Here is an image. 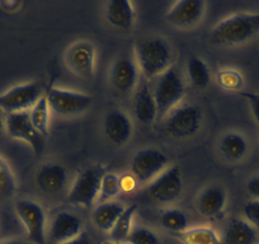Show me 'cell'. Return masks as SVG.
Returning a JSON list of instances; mask_svg holds the SVG:
<instances>
[{"instance_id": "obj_2", "label": "cell", "mask_w": 259, "mask_h": 244, "mask_svg": "<svg viewBox=\"0 0 259 244\" xmlns=\"http://www.w3.org/2000/svg\"><path fill=\"white\" fill-rule=\"evenodd\" d=\"M138 66L146 79L160 76L170 68L171 47L159 37L141 39L136 46Z\"/></svg>"}, {"instance_id": "obj_35", "label": "cell", "mask_w": 259, "mask_h": 244, "mask_svg": "<svg viewBox=\"0 0 259 244\" xmlns=\"http://www.w3.org/2000/svg\"><path fill=\"white\" fill-rule=\"evenodd\" d=\"M119 185H121V191L123 192H133L138 186V179L134 177L133 173H127L119 177Z\"/></svg>"}, {"instance_id": "obj_4", "label": "cell", "mask_w": 259, "mask_h": 244, "mask_svg": "<svg viewBox=\"0 0 259 244\" xmlns=\"http://www.w3.org/2000/svg\"><path fill=\"white\" fill-rule=\"evenodd\" d=\"M16 213L26 229L27 239L33 244H47L44 208L32 200H19L16 204Z\"/></svg>"}, {"instance_id": "obj_26", "label": "cell", "mask_w": 259, "mask_h": 244, "mask_svg": "<svg viewBox=\"0 0 259 244\" xmlns=\"http://www.w3.org/2000/svg\"><path fill=\"white\" fill-rule=\"evenodd\" d=\"M50 106L46 96H42L36 104L29 111V117L34 129L42 136L49 135L50 129Z\"/></svg>"}, {"instance_id": "obj_17", "label": "cell", "mask_w": 259, "mask_h": 244, "mask_svg": "<svg viewBox=\"0 0 259 244\" xmlns=\"http://www.w3.org/2000/svg\"><path fill=\"white\" fill-rule=\"evenodd\" d=\"M104 133L114 145H123L133 135V122L123 111H111L104 121Z\"/></svg>"}, {"instance_id": "obj_23", "label": "cell", "mask_w": 259, "mask_h": 244, "mask_svg": "<svg viewBox=\"0 0 259 244\" xmlns=\"http://www.w3.org/2000/svg\"><path fill=\"white\" fill-rule=\"evenodd\" d=\"M220 150L228 160H240L248 151V143L241 134L229 133L221 139Z\"/></svg>"}, {"instance_id": "obj_22", "label": "cell", "mask_w": 259, "mask_h": 244, "mask_svg": "<svg viewBox=\"0 0 259 244\" xmlns=\"http://www.w3.org/2000/svg\"><path fill=\"white\" fill-rule=\"evenodd\" d=\"M124 209L126 208L122 204L113 202V201L101 204V205L97 206L93 213L94 224L99 230L109 233L113 229L114 224L117 223L119 216L122 215Z\"/></svg>"}, {"instance_id": "obj_6", "label": "cell", "mask_w": 259, "mask_h": 244, "mask_svg": "<svg viewBox=\"0 0 259 244\" xmlns=\"http://www.w3.org/2000/svg\"><path fill=\"white\" fill-rule=\"evenodd\" d=\"M42 97V87L38 83H24L13 87L0 94V109L8 113L26 112L31 109Z\"/></svg>"}, {"instance_id": "obj_36", "label": "cell", "mask_w": 259, "mask_h": 244, "mask_svg": "<svg viewBox=\"0 0 259 244\" xmlns=\"http://www.w3.org/2000/svg\"><path fill=\"white\" fill-rule=\"evenodd\" d=\"M246 190H248V192L250 193V196L254 200L259 201V174L249 179L248 185H246Z\"/></svg>"}, {"instance_id": "obj_40", "label": "cell", "mask_w": 259, "mask_h": 244, "mask_svg": "<svg viewBox=\"0 0 259 244\" xmlns=\"http://www.w3.org/2000/svg\"><path fill=\"white\" fill-rule=\"evenodd\" d=\"M0 244H23V243H21V241H18V240H7V241H3V243H0Z\"/></svg>"}, {"instance_id": "obj_14", "label": "cell", "mask_w": 259, "mask_h": 244, "mask_svg": "<svg viewBox=\"0 0 259 244\" xmlns=\"http://www.w3.org/2000/svg\"><path fill=\"white\" fill-rule=\"evenodd\" d=\"M66 63L76 75L91 76L96 68V49L88 41L76 42L69 49Z\"/></svg>"}, {"instance_id": "obj_5", "label": "cell", "mask_w": 259, "mask_h": 244, "mask_svg": "<svg viewBox=\"0 0 259 244\" xmlns=\"http://www.w3.org/2000/svg\"><path fill=\"white\" fill-rule=\"evenodd\" d=\"M202 114L197 107L191 104L176 107L171 109L165 121V131L176 139H186L193 136L201 126Z\"/></svg>"}, {"instance_id": "obj_10", "label": "cell", "mask_w": 259, "mask_h": 244, "mask_svg": "<svg viewBox=\"0 0 259 244\" xmlns=\"http://www.w3.org/2000/svg\"><path fill=\"white\" fill-rule=\"evenodd\" d=\"M6 130L12 139L24 141L36 154L42 153L45 136L34 129L28 111L6 114Z\"/></svg>"}, {"instance_id": "obj_29", "label": "cell", "mask_w": 259, "mask_h": 244, "mask_svg": "<svg viewBox=\"0 0 259 244\" xmlns=\"http://www.w3.org/2000/svg\"><path fill=\"white\" fill-rule=\"evenodd\" d=\"M119 192H121L119 177L114 173H104L101 181V190H99L98 197L99 202H109L112 201V198L117 197Z\"/></svg>"}, {"instance_id": "obj_18", "label": "cell", "mask_w": 259, "mask_h": 244, "mask_svg": "<svg viewBox=\"0 0 259 244\" xmlns=\"http://www.w3.org/2000/svg\"><path fill=\"white\" fill-rule=\"evenodd\" d=\"M106 17L108 23L118 31H128L135 22V8L128 0H111L107 4Z\"/></svg>"}, {"instance_id": "obj_38", "label": "cell", "mask_w": 259, "mask_h": 244, "mask_svg": "<svg viewBox=\"0 0 259 244\" xmlns=\"http://www.w3.org/2000/svg\"><path fill=\"white\" fill-rule=\"evenodd\" d=\"M62 244H92L91 243V239L85 235V234H80L78 238L73 239L70 241H66V243H62Z\"/></svg>"}, {"instance_id": "obj_9", "label": "cell", "mask_w": 259, "mask_h": 244, "mask_svg": "<svg viewBox=\"0 0 259 244\" xmlns=\"http://www.w3.org/2000/svg\"><path fill=\"white\" fill-rule=\"evenodd\" d=\"M50 109L60 116H73L81 113L91 106L93 97L80 92L52 88L46 94Z\"/></svg>"}, {"instance_id": "obj_19", "label": "cell", "mask_w": 259, "mask_h": 244, "mask_svg": "<svg viewBox=\"0 0 259 244\" xmlns=\"http://www.w3.org/2000/svg\"><path fill=\"white\" fill-rule=\"evenodd\" d=\"M134 112L136 118L143 124H151L158 116V107L154 93L150 91L146 82L141 83L136 89L134 96Z\"/></svg>"}, {"instance_id": "obj_21", "label": "cell", "mask_w": 259, "mask_h": 244, "mask_svg": "<svg viewBox=\"0 0 259 244\" xmlns=\"http://www.w3.org/2000/svg\"><path fill=\"white\" fill-rule=\"evenodd\" d=\"M226 206V193L225 191L218 186L208 187L201 193L198 198L197 208L198 211L206 218H215L223 214Z\"/></svg>"}, {"instance_id": "obj_39", "label": "cell", "mask_w": 259, "mask_h": 244, "mask_svg": "<svg viewBox=\"0 0 259 244\" xmlns=\"http://www.w3.org/2000/svg\"><path fill=\"white\" fill-rule=\"evenodd\" d=\"M4 129H6V116H4V112L0 109V135H2Z\"/></svg>"}, {"instance_id": "obj_15", "label": "cell", "mask_w": 259, "mask_h": 244, "mask_svg": "<svg viewBox=\"0 0 259 244\" xmlns=\"http://www.w3.org/2000/svg\"><path fill=\"white\" fill-rule=\"evenodd\" d=\"M139 79V66L133 57L123 55L114 61L111 69L112 86L121 93H128L135 88Z\"/></svg>"}, {"instance_id": "obj_8", "label": "cell", "mask_w": 259, "mask_h": 244, "mask_svg": "<svg viewBox=\"0 0 259 244\" xmlns=\"http://www.w3.org/2000/svg\"><path fill=\"white\" fill-rule=\"evenodd\" d=\"M168 166V156L159 149L146 148L135 154L131 173L138 182H150L160 176Z\"/></svg>"}, {"instance_id": "obj_37", "label": "cell", "mask_w": 259, "mask_h": 244, "mask_svg": "<svg viewBox=\"0 0 259 244\" xmlns=\"http://www.w3.org/2000/svg\"><path fill=\"white\" fill-rule=\"evenodd\" d=\"M22 6L21 2H0V8L6 12H16Z\"/></svg>"}, {"instance_id": "obj_33", "label": "cell", "mask_w": 259, "mask_h": 244, "mask_svg": "<svg viewBox=\"0 0 259 244\" xmlns=\"http://www.w3.org/2000/svg\"><path fill=\"white\" fill-rule=\"evenodd\" d=\"M243 213L246 221L253 228L259 229V201L251 200L249 202H246L243 209Z\"/></svg>"}, {"instance_id": "obj_32", "label": "cell", "mask_w": 259, "mask_h": 244, "mask_svg": "<svg viewBox=\"0 0 259 244\" xmlns=\"http://www.w3.org/2000/svg\"><path fill=\"white\" fill-rule=\"evenodd\" d=\"M218 80L220 86L226 91L238 92L240 91L243 87V76L239 71L231 70V69H226V70H221L218 75Z\"/></svg>"}, {"instance_id": "obj_25", "label": "cell", "mask_w": 259, "mask_h": 244, "mask_svg": "<svg viewBox=\"0 0 259 244\" xmlns=\"http://www.w3.org/2000/svg\"><path fill=\"white\" fill-rule=\"evenodd\" d=\"M187 73L192 86L197 89H203L210 84L211 74L207 64L201 57L192 56L187 64Z\"/></svg>"}, {"instance_id": "obj_31", "label": "cell", "mask_w": 259, "mask_h": 244, "mask_svg": "<svg viewBox=\"0 0 259 244\" xmlns=\"http://www.w3.org/2000/svg\"><path fill=\"white\" fill-rule=\"evenodd\" d=\"M126 241L128 244H160V239L158 238V235L153 230L143 228V226L133 228Z\"/></svg>"}, {"instance_id": "obj_11", "label": "cell", "mask_w": 259, "mask_h": 244, "mask_svg": "<svg viewBox=\"0 0 259 244\" xmlns=\"http://www.w3.org/2000/svg\"><path fill=\"white\" fill-rule=\"evenodd\" d=\"M183 190L181 171L178 167L165 169L159 177H156L148 188V195L154 201L160 204H169L176 201Z\"/></svg>"}, {"instance_id": "obj_20", "label": "cell", "mask_w": 259, "mask_h": 244, "mask_svg": "<svg viewBox=\"0 0 259 244\" xmlns=\"http://www.w3.org/2000/svg\"><path fill=\"white\" fill-rule=\"evenodd\" d=\"M223 244H256L258 235L255 228L243 219H233L224 229Z\"/></svg>"}, {"instance_id": "obj_41", "label": "cell", "mask_w": 259, "mask_h": 244, "mask_svg": "<svg viewBox=\"0 0 259 244\" xmlns=\"http://www.w3.org/2000/svg\"><path fill=\"white\" fill-rule=\"evenodd\" d=\"M102 244H122V243H118V241H113V240H104L102 241Z\"/></svg>"}, {"instance_id": "obj_1", "label": "cell", "mask_w": 259, "mask_h": 244, "mask_svg": "<svg viewBox=\"0 0 259 244\" xmlns=\"http://www.w3.org/2000/svg\"><path fill=\"white\" fill-rule=\"evenodd\" d=\"M259 33V12L236 13L219 22L211 31L210 38L220 46L243 45Z\"/></svg>"}, {"instance_id": "obj_12", "label": "cell", "mask_w": 259, "mask_h": 244, "mask_svg": "<svg viewBox=\"0 0 259 244\" xmlns=\"http://www.w3.org/2000/svg\"><path fill=\"white\" fill-rule=\"evenodd\" d=\"M206 4L202 0H179L165 14L169 23L181 28L193 27L202 19Z\"/></svg>"}, {"instance_id": "obj_27", "label": "cell", "mask_w": 259, "mask_h": 244, "mask_svg": "<svg viewBox=\"0 0 259 244\" xmlns=\"http://www.w3.org/2000/svg\"><path fill=\"white\" fill-rule=\"evenodd\" d=\"M136 209L138 206L131 205L127 206L124 209V211L122 213V215L119 216L117 223L114 224L113 229L109 231V235H111V240L113 241H126L127 236L130 235L131 230H133V223H134V216H135Z\"/></svg>"}, {"instance_id": "obj_13", "label": "cell", "mask_w": 259, "mask_h": 244, "mask_svg": "<svg viewBox=\"0 0 259 244\" xmlns=\"http://www.w3.org/2000/svg\"><path fill=\"white\" fill-rule=\"evenodd\" d=\"M80 218L68 211L56 214L50 224L49 241L52 244H62L78 238L81 234Z\"/></svg>"}, {"instance_id": "obj_7", "label": "cell", "mask_w": 259, "mask_h": 244, "mask_svg": "<svg viewBox=\"0 0 259 244\" xmlns=\"http://www.w3.org/2000/svg\"><path fill=\"white\" fill-rule=\"evenodd\" d=\"M102 176L103 173L99 168H89L81 172L69 191V202L84 208L93 205L99 197Z\"/></svg>"}, {"instance_id": "obj_24", "label": "cell", "mask_w": 259, "mask_h": 244, "mask_svg": "<svg viewBox=\"0 0 259 244\" xmlns=\"http://www.w3.org/2000/svg\"><path fill=\"white\" fill-rule=\"evenodd\" d=\"M183 244H223L220 235L207 226H196L177 234Z\"/></svg>"}, {"instance_id": "obj_16", "label": "cell", "mask_w": 259, "mask_h": 244, "mask_svg": "<svg viewBox=\"0 0 259 244\" xmlns=\"http://www.w3.org/2000/svg\"><path fill=\"white\" fill-rule=\"evenodd\" d=\"M36 183L47 195L61 193L68 183V172L60 164H45L36 174Z\"/></svg>"}, {"instance_id": "obj_34", "label": "cell", "mask_w": 259, "mask_h": 244, "mask_svg": "<svg viewBox=\"0 0 259 244\" xmlns=\"http://www.w3.org/2000/svg\"><path fill=\"white\" fill-rule=\"evenodd\" d=\"M240 96L244 97L249 102L254 118L259 125V93H250V92H240Z\"/></svg>"}, {"instance_id": "obj_30", "label": "cell", "mask_w": 259, "mask_h": 244, "mask_svg": "<svg viewBox=\"0 0 259 244\" xmlns=\"http://www.w3.org/2000/svg\"><path fill=\"white\" fill-rule=\"evenodd\" d=\"M17 188L16 178L9 164L0 156V200L11 197Z\"/></svg>"}, {"instance_id": "obj_3", "label": "cell", "mask_w": 259, "mask_h": 244, "mask_svg": "<svg viewBox=\"0 0 259 244\" xmlns=\"http://www.w3.org/2000/svg\"><path fill=\"white\" fill-rule=\"evenodd\" d=\"M184 91L186 89L181 73L170 66L165 73L159 76L153 92L158 107V114L163 116L176 108L183 99L186 93Z\"/></svg>"}, {"instance_id": "obj_28", "label": "cell", "mask_w": 259, "mask_h": 244, "mask_svg": "<svg viewBox=\"0 0 259 244\" xmlns=\"http://www.w3.org/2000/svg\"><path fill=\"white\" fill-rule=\"evenodd\" d=\"M160 223L165 230L170 231L174 235L179 233H183L188 229V218L186 213L178 209H170L161 214Z\"/></svg>"}]
</instances>
